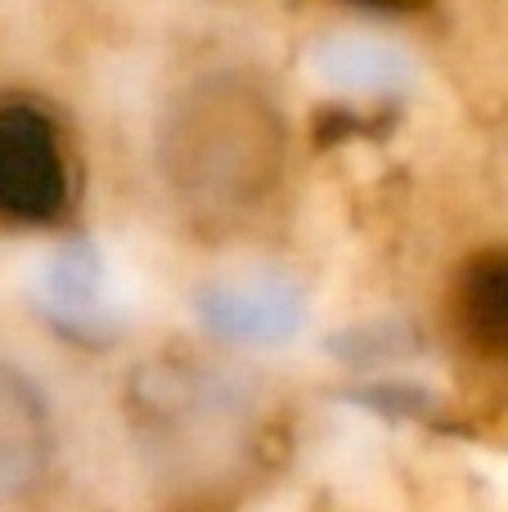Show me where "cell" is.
<instances>
[{
  "instance_id": "obj_5",
  "label": "cell",
  "mask_w": 508,
  "mask_h": 512,
  "mask_svg": "<svg viewBox=\"0 0 508 512\" xmlns=\"http://www.w3.org/2000/svg\"><path fill=\"white\" fill-rule=\"evenodd\" d=\"M347 5L378 9V14H401V9H414V5H423V0H347Z\"/></svg>"
},
{
  "instance_id": "obj_2",
  "label": "cell",
  "mask_w": 508,
  "mask_h": 512,
  "mask_svg": "<svg viewBox=\"0 0 508 512\" xmlns=\"http://www.w3.org/2000/svg\"><path fill=\"white\" fill-rule=\"evenodd\" d=\"M72 203L63 135L45 108L0 99V221L54 225Z\"/></svg>"
},
{
  "instance_id": "obj_3",
  "label": "cell",
  "mask_w": 508,
  "mask_h": 512,
  "mask_svg": "<svg viewBox=\"0 0 508 512\" xmlns=\"http://www.w3.org/2000/svg\"><path fill=\"white\" fill-rule=\"evenodd\" d=\"M54 468V423L41 387L0 360V508L23 504Z\"/></svg>"
},
{
  "instance_id": "obj_1",
  "label": "cell",
  "mask_w": 508,
  "mask_h": 512,
  "mask_svg": "<svg viewBox=\"0 0 508 512\" xmlns=\"http://www.w3.org/2000/svg\"><path fill=\"white\" fill-rule=\"evenodd\" d=\"M284 122L257 81L212 72L176 95L162 117L158 162L171 194L203 216L257 207L284 171Z\"/></svg>"
},
{
  "instance_id": "obj_4",
  "label": "cell",
  "mask_w": 508,
  "mask_h": 512,
  "mask_svg": "<svg viewBox=\"0 0 508 512\" xmlns=\"http://www.w3.org/2000/svg\"><path fill=\"white\" fill-rule=\"evenodd\" d=\"M450 324L464 351L486 364H508V248L477 252L450 292Z\"/></svg>"
}]
</instances>
